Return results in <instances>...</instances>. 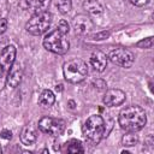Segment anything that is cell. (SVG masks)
Here are the masks:
<instances>
[{"instance_id":"6da1fadb","label":"cell","mask_w":154,"mask_h":154,"mask_svg":"<svg viewBox=\"0 0 154 154\" xmlns=\"http://www.w3.org/2000/svg\"><path fill=\"white\" fill-rule=\"evenodd\" d=\"M118 122H119L120 128L124 131L136 132L146 125L147 116L142 107L137 105H130L120 111Z\"/></svg>"},{"instance_id":"7a4b0ae2","label":"cell","mask_w":154,"mask_h":154,"mask_svg":"<svg viewBox=\"0 0 154 154\" xmlns=\"http://www.w3.org/2000/svg\"><path fill=\"white\" fill-rule=\"evenodd\" d=\"M82 132L87 141H89L93 144H97L106 132V125L105 120L99 114L90 116L82 126Z\"/></svg>"},{"instance_id":"3957f363","label":"cell","mask_w":154,"mask_h":154,"mask_svg":"<svg viewBox=\"0 0 154 154\" xmlns=\"http://www.w3.org/2000/svg\"><path fill=\"white\" fill-rule=\"evenodd\" d=\"M64 77L70 83H79L88 75V66L85 61L79 58H73L67 60L63 66Z\"/></svg>"},{"instance_id":"277c9868","label":"cell","mask_w":154,"mask_h":154,"mask_svg":"<svg viewBox=\"0 0 154 154\" xmlns=\"http://www.w3.org/2000/svg\"><path fill=\"white\" fill-rule=\"evenodd\" d=\"M43 47L55 54H65L70 48V42L58 29L47 34L43 38Z\"/></svg>"},{"instance_id":"5b68a950","label":"cell","mask_w":154,"mask_h":154,"mask_svg":"<svg viewBox=\"0 0 154 154\" xmlns=\"http://www.w3.org/2000/svg\"><path fill=\"white\" fill-rule=\"evenodd\" d=\"M51 23H52V14L48 11H43L35 13L26 23L25 29L29 34L38 36L49 29Z\"/></svg>"},{"instance_id":"8992f818","label":"cell","mask_w":154,"mask_h":154,"mask_svg":"<svg viewBox=\"0 0 154 154\" xmlns=\"http://www.w3.org/2000/svg\"><path fill=\"white\" fill-rule=\"evenodd\" d=\"M38 129L51 136H60L65 130V122L58 118L43 117L38 122Z\"/></svg>"},{"instance_id":"52a82bcc","label":"cell","mask_w":154,"mask_h":154,"mask_svg":"<svg viewBox=\"0 0 154 154\" xmlns=\"http://www.w3.org/2000/svg\"><path fill=\"white\" fill-rule=\"evenodd\" d=\"M108 59L113 63L117 64L122 67H130L132 66L134 61H135V55L131 51L125 49V48H116L113 51L109 52L108 54Z\"/></svg>"},{"instance_id":"ba28073f","label":"cell","mask_w":154,"mask_h":154,"mask_svg":"<svg viewBox=\"0 0 154 154\" xmlns=\"http://www.w3.org/2000/svg\"><path fill=\"white\" fill-rule=\"evenodd\" d=\"M126 99V95L123 90L120 89H108L105 93V96L102 99L103 103L108 107H114V106H120Z\"/></svg>"},{"instance_id":"9c48e42d","label":"cell","mask_w":154,"mask_h":154,"mask_svg":"<svg viewBox=\"0 0 154 154\" xmlns=\"http://www.w3.org/2000/svg\"><path fill=\"white\" fill-rule=\"evenodd\" d=\"M49 4H51V0H19L20 8L25 11H30L34 14L47 11Z\"/></svg>"},{"instance_id":"30bf717a","label":"cell","mask_w":154,"mask_h":154,"mask_svg":"<svg viewBox=\"0 0 154 154\" xmlns=\"http://www.w3.org/2000/svg\"><path fill=\"white\" fill-rule=\"evenodd\" d=\"M72 25L77 35H84L93 29V22L87 14H77L72 20Z\"/></svg>"},{"instance_id":"8fae6325","label":"cell","mask_w":154,"mask_h":154,"mask_svg":"<svg viewBox=\"0 0 154 154\" xmlns=\"http://www.w3.org/2000/svg\"><path fill=\"white\" fill-rule=\"evenodd\" d=\"M16 47L10 45L6 46L1 52H0V65L5 71H8L10 67L12 66V64L16 60Z\"/></svg>"},{"instance_id":"7c38bea8","label":"cell","mask_w":154,"mask_h":154,"mask_svg":"<svg viewBox=\"0 0 154 154\" xmlns=\"http://www.w3.org/2000/svg\"><path fill=\"white\" fill-rule=\"evenodd\" d=\"M22 77H23V69H22L19 63L14 61L8 70V73L6 77V83L11 88H16L22 82Z\"/></svg>"},{"instance_id":"4fadbf2b","label":"cell","mask_w":154,"mask_h":154,"mask_svg":"<svg viewBox=\"0 0 154 154\" xmlns=\"http://www.w3.org/2000/svg\"><path fill=\"white\" fill-rule=\"evenodd\" d=\"M107 61H108V57L101 51H95L90 57V64L94 67V70L97 72L105 71L107 66Z\"/></svg>"},{"instance_id":"5bb4252c","label":"cell","mask_w":154,"mask_h":154,"mask_svg":"<svg viewBox=\"0 0 154 154\" xmlns=\"http://www.w3.org/2000/svg\"><path fill=\"white\" fill-rule=\"evenodd\" d=\"M37 140V131L32 125H25L20 131V141L25 146H32Z\"/></svg>"},{"instance_id":"9a60e30c","label":"cell","mask_w":154,"mask_h":154,"mask_svg":"<svg viewBox=\"0 0 154 154\" xmlns=\"http://www.w3.org/2000/svg\"><path fill=\"white\" fill-rule=\"evenodd\" d=\"M55 101V96L52 90L45 89L38 96V105L42 107H51Z\"/></svg>"},{"instance_id":"2e32d148","label":"cell","mask_w":154,"mask_h":154,"mask_svg":"<svg viewBox=\"0 0 154 154\" xmlns=\"http://www.w3.org/2000/svg\"><path fill=\"white\" fill-rule=\"evenodd\" d=\"M83 7L87 12H89L91 14H100L103 11V6L96 0H87L83 4Z\"/></svg>"},{"instance_id":"e0dca14e","label":"cell","mask_w":154,"mask_h":154,"mask_svg":"<svg viewBox=\"0 0 154 154\" xmlns=\"http://www.w3.org/2000/svg\"><path fill=\"white\" fill-rule=\"evenodd\" d=\"M137 142H138V137L137 135H135V132H128L122 138V144L125 147H134L137 144Z\"/></svg>"},{"instance_id":"ac0fdd59","label":"cell","mask_w":154,"mask_h":154,"mask_svg":"<svg viewBox=\"0 0 154 154\" xmlns=\"http://www.w3.org/2000/svg\"><path fill=\"white\" fill-rule=\"evenodd\" d=\"M67 152L69 153H83L84 148L78 140H71L67 142Z\"/></svg>"},{"instance_id":"d6986e66","label":"cell","mask_w":154,"mask_h":154,"mask_svg":"<svg viewBox=\"0 0 154 154\" xmlns=\"http://www.w3.org/2000/svg\"><path fill=\"white\" fill-rule=\"evenodd\" d=\"M55 5L61 13H67L72 7L71 0H55Z\"/></svg>"},{"instance_id":"ffe728a7","label":"cell","mask_w":154,"mask_h":154,"mask_svg":"<svg viewBox=\"0 0 154 154\" xmlns=\"http://www.w3.org/2000/svg\"><path fill=\"white\" fill-rule=\"evenodd\" d=\"M57 29H58L60 32H63L64 35H66V34L70 31V25H69V23H67L65 19H61V20L58 23Z\"/></svg>"},{"instance_id":"44dd1931","label":"cell","mask_w":154,"mask_h":154,"mask_svg":"<svg viewBox=\"0 0 154 154\" xmlns=\"http://www.w3.org/2000/svg\"><path fill=\"white\" fill-rule=\"evenodd\" d=\"M93 87L97 90H106L107 89V83L101 79V78H97V79H94L93 81Z\"/></svg>"},{"instance_id":"7402d4cb","label":"cell","mask_w":154,"mask_h":154,"mask_svg":"<svg viewBox=\"0 0 154 154\" xmlns=\"http://www.w3.org/2000/svg\"><path fill=\"white\" fill-rule=\"evenodd\" d=\"M153 46V37H147L140 42H137V47L140 48H152Z\"/></svg>"},{"instance_id":"603a6c76","label":"cell","mask_w":154,"mask_h":154,"mask_svg":"<svg viewBox=\"0 0 154 154\" xmlns=\"http://www.w3.org/2000/svg\"><path fill=\"white\" fill-rule=\"evenodd\" d=\"M0 137L4 138V140H11L12 138V132L7 129H2L1 132H0Z\"/></svg>"},{"instance_id":"cb8c5ba5","label":"cell","mask_w":154,"mask_h":154,"mask_svg":"<svg viewBox=\"0 0 154 154\" xmlns=\"http://www.w3.org/2000/svg\"><path fill=\"white\" fill-rule=\"evenodd\" d=\"M7 29V19L6 18H0V35L4 34Z\"/></svg>"},{"instance_id":"d4e9b609","label":"cell","mask_w":154,"mask_h":154,"mask_svg":"<svg viewBox=\"0 0 154 154\" xmlns=\"http://www.w3.org/2000/svg\"><path fill=\"white\" fill-rule=\"evenodd\" d=\"M108 35H109L108 31H102V32H100V34L94 35V40H103V38H106V37H108Z\"/></svg>"},{"instance_id":"484cf974","label":"cell","mask_w":154,"mask_h":154,"mask_svg":"<svg viewBox=\"0 0 154 154\" xmlns=\"http://www.w3.org/2000/svg\"><path fill=\"white\" fill-rule=\"evenodd\" d=\"M129 1L135 6H144L148 2V0H129Z\"/></svg>"},{"instance_id":"4316f807","label":"cell","mask_w":154,"mask_h":154,"mask_svg":"<svg viewBox=\"0 0 154 154\" xmlns=\"http://www.w3.org/2000/svg\"><path fill=\"white\" fill-rule=\"evenodd\" d=\"M67 105H69V107H70L71 109H75V107H76V102H75L73 100H69V101H67Z\"/></svg>"},{"instance_id":"83f0119b","label":"cell","mask_w":154,"mask_h":154,"mask_svg":"<svg viewBox=\"0 0 154 154\" xmlns=\"http://www.w3.org/2000/svg\"><path fill=\"white\" fill-rule=\"evenodd\" d=\"M55 90H57V91H61V90H63V84H58V85H55Z\"/></svg>"},{"instance_id":"f1b7e54d","label":"cell","mask_w":154,"mask_h":154,"mask_svg":"<svg viewBox=\"0 0 154 154\" xmlns=\"http://www.w3.org/2000/svg\"><path fill=\"white\" fill-rule=\"evenodd\" d=\"M4 72H5V70L1 67V65H0V81H1V78H2V76H4Z\"/></svg>"},{"instance_id":"f546056e","label":"cell","mask_w":154,"mask_h":154,"mask_svg":"<svg viewBox=\"0 0 154 154\" xmlns=\"http://www.w3.org/2000/svg\"><path fill=\"white\" fill-rule=\"evenodd\" d=\"M1 152H2V149H1V146H0V153H1Z\"/></svg>"}]
</instances>
